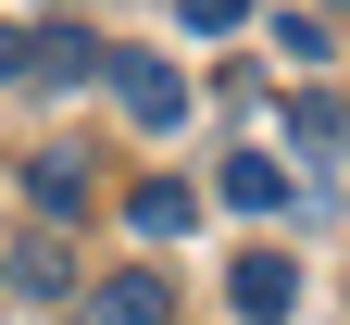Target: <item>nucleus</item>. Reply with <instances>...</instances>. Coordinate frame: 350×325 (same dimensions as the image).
I'll return each instance as SVG.
<instances>
[{"instance_id":"f257e3e1","label":"nucleus","mask_w":350,"mask_h":325,"mask_svg":"<svg viewBox=\"0 0 350 325\" xmlns=\"http://www.w3.org/2000/svg\"><path fill=\"white\" fill-rule=\"evenodd\" d=\"M113 101H125V125H188V75L175 63H138V51H113Z\"/></svg>"},{"instance_id":"f03ea898","label":"nucleus","mask_w":350,"mask_h":325,"mask_svg":"<svg viewBox=\"0 0 350 325\" xmlns=\"http://www.w3.org/2000/svg\"><path fill=\"white\" fill-rule=\"evenodd\" d=\"M88 75H113V51L88 25H38L25 38V88H88Z\"/></svg>"},{"instance_id":"7ed1b4c3","label":"nucleus","mask_w":350,"mask_h":325,"mask_svg":"<svg viewBox=\"0 0 350 325\" xmlns=\"http://www.w3.org/2000/svg\"><path fill=\"white\" fill-rule=\"evenodd\" d=\"M88 325H175V275H150V263L100 275V288H88Z\"/></svg>"},{"instance_id":"20e7f679","label":"nucleus","mask_w":350,"mask_h":325,"mask_svg":"<svg viewBox=\"0 0 350 325\" xmlns=\"http://www.w3.org/2000/svg\"><path fill=\"white\" fill-rule=\"evenodd\" d=\"M226 300H238V325H288V313H300V263H288V250H250V263L226 275Z\"/></svg>"},{"instance_id":"39448f33","label":"nucleus","mask_w":350,"mask_h":325,"mask_svg":"<svg viewBox=\"0 0 350 325\" xmlns=\"http://www.w3.org/2000/svg\"><path fill=\"white\" fill-rule=\"evenodd\" d=\"M25 200H38V225H75L88 213V163L75 151H25Z\"/></svg>"},{"instance_id":"423d86ee","label":"nucleus","mask_w":350,"mask_h":325,"mask_svg":"<svg viewBox=\"0 0 350 325\" xmlns=\"http://www.w3.org/2000/svg\"><path fill=\"white\" fill-rule=\"evenodd\" d=\"M288 151H300V163H338V151H350V101L300 88V101H288Z\"/></svg>"},{"instance_id":"0eeeda50","label":"nucleus","mask_w":350,"mask_h":325,"mask_svg":"<svg viewBox=\"0 0 350 325\" xmlns=\"http://www.w3.org/2000/svg\"><path fill=\"white\" fill-rule=\"evenodd\" d=\"M125 225H138V238H188V225H200V188H188V175H150V188L125 200Z\"/></svg>"},{"instance_id":"6e6552de","label":"nucleus","mask_w":350,"mask_h":325,"mask_svg":"<svg viewBox=\"0 0 350 325\" xmlns=\"http://www.w3.org/2000/svg\"><path fill=\"white\" fill-rule=\"evenodd\" d=\"M213 188H226L238 213H288V163H275V151H226V175H213Z\"/></svg>"},{"instance_id":"1a4fd4ad","label":"nucleus","mask_w":350,"mask_h":325,"mask_svg":"<svg viewBox=\"0 0 350 325\" xmlns=\"http://www.w3.org/2000/svg\"><path fill=\"white\" fill-rule=\"evenodd\" d=\"M13 288H25V300H63V288H75V250L51 238V225H38V238L13 250Z\"/></svg>"},{"instance_id":"9d476101","label":"nucleus","mask_w":350,"mask_h":325,"mask_svg":"<svg viewBox=\"0 0 350 325\" xmlns=\"http://www.w3.org/2000/svg\"><path fill=\"white\" fill-rule=\"evenodd\" d=\"M275 51H288V63H325L338 38H325V13H275Z\"/></svg>"},{"instance_id":"9b49d317","label":"nucleus","mask_w":350,"mask_h":325,"mask_svg":"<svg viewBox=\"0 0 350 325\" xmlns=\"http://www.w3.org/2000/svg\"><path fill=\"white\" fill-rule=\"evenodd\" d=\"M188 13V38H226V25H250V0H175Z\"/></svg>"}]
</instances>
